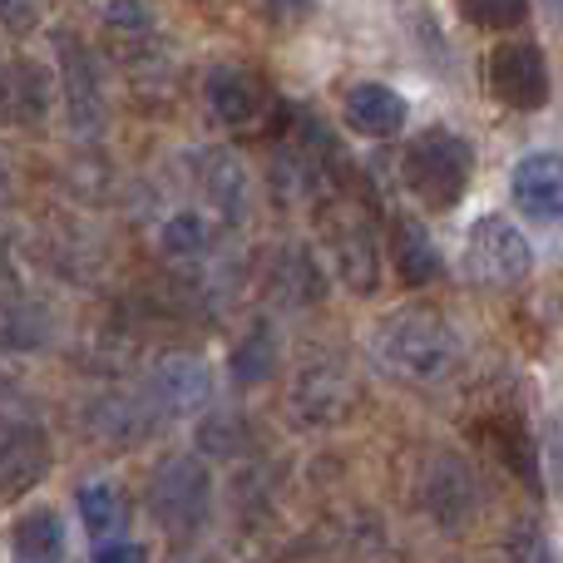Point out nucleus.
I'll return each instance as SVG.
<instances>
[{"label": "nucleus", "instance_id": "f257e3e1", "mask_svg": "<svg viewBox=\"0 0 563 563\" xmlns=\"http://www.w3.org/2000/svg\"><path fill=\"white\" fill-rule=\"evenodd\" d=\"M376 361L396 380L410 386H440L460 366V336L440 311L430 307H400L376 327Z\"/></svg>", "mask_w": 563, "mask_h": 563}, {"label": "nucleus", "instance_id": "f03ea898", "mask_svg": "<svg viewBox=\"0 0 563 563\" xmlns=\"http://www.w3.org/2000/svg\"><path fill=\"white\" fill-rule=\"evenodd\" d=\"M475 174V154L450 129H426L406 148V184L426 208H455Z\"/></svg>", "mask_w": 563, "mask_h": 563}, {"label": "nucleus", "instance_id": "7ed1b4c3", "mask_svg": "<svg viewBox=\"0 0 563 563\" xmlns=\"http://www.w3.org/2000/svg\"><path fill=\"white\" fill-rule=\"evenodd\" d=\"M148 505H154L158 525L178 539L203 529L208 509H213V479H208L203 460H194V455L164 460L154 470V479H148Z\"/></svg>", "mask_w": 563, "mask_h": 563}, {"label": "nucleus", "instance_id": "20e7f679", "mask_svg": "<svg viewBox=\"0 0 563 563\" xmlns=\"http://www.w3.org/2000/svg\"><path fill=\"white\" fill-rule=\"evenodd\" d=\"M529 267H534V253H529L525 233H519L515 223H505V218L489 213L470 228L465 273L475 282H485V287H515V282L529 277Z\"/></svg>", "mask_w": 563, "mask_h": 563}, {"label": "nucleus", "instance_id": "39448f33", "mask_svg": "<svg viewBox=\"0 0 563 563\" xmlns=\"http://www.w3.org/2000/svg\"><path fill=\"white\" fill-rule=\"evenodd\" d=\"M351 406H356V376L331 356L307 361L287 390V410L297 426H336L351 416Z\"/></svg>", "mask_w": 563, "mask_h": 563}, {"label": "nucleus", "instance_id": "423d86ee", "mask_svg": "<svg viewBox=\"0 0 563 563\" xmlns=\"http://www.w3.org/2000/svg\"><path fill=\"white\" fill-rule=\"evenodd\" d=\"M327 223V247L336 257V273L351 291H376L380 287V247H376V228L366 223V213L351 203H331L321 213Z\"/></svg>", "mask_w": 563, "mask_h": 563}, {"label": "nucleus", "instance_id": "0eeeda50", "mask_svg": "<svg viewBox=\"0 0 563 563\" xmlns=\"http://www.w3.org/2000/svg\"><path fill=\"white\" fill-rule=\"evenodd\" d=\"M203 95H208V109H213V119L223 129H257L267 109L277 104L267 79L257 75L253 65H243V59H223V65L208 69Z\"/></svg>", "mask_w": 563, "mask_h": 563}, {"label": "nucleus", "instance_id": "6e6552de", "mask_svg": "<svg viewBox=\"0 0 563 563\" xmlns=\"http://www.w3.org/2000/svg\"><path fill=\"white\" fill-rule=\"evenodd\" d=\"M489 89H495L499 104L519 109V114H534L549 104V65L539 55V45L515 40V45H499L489 55Z\"/></svg>", "mask_w": 563, "mask_h": 563}, {"label": "nucleus", "instance_id": "1a4fd4ad", "mask_svg": "<svg viewBox=\"0 0 563 563\" xmlns=\"http://www.w3.org/2000/svg\"><path fill=\"white\" fill-rule=\"evenodd\" d=\"M59 49V85H65V104H69V124L79 134H99L104 129V75H99L95 55L85 49V40H55Z\"/></svg>", "mask_w": 563, "mask_h": 563}, {"label": "nucleus", "instance_id": "9d476101", "mask_svg": "<svg viewBox=\"0 0 563 563\" xmlns=\"http://www.w3.org/2000/svg\"><path fill=\"white\" fill-rule=\"evenodd\" d=\"M485 505V485L475 479V470L460 455H435L426 465V509L440 519L445 529H460L479 515Z\"/></svg>", "mask_w": 563, "mask_h": 563}, {"label": "nucleus", "instance_id": "9b49d317", "mask_svg": "<svg viewBox=\"0 0 563 563\" xmlns=\"http://www.w3.org/2000/svg\"><path fill=\"white\" fill-rule=\"evenodd\" d=\"M327 134L307 119H297L291 129L277 134V158H273V184L282 198H297L307 188L321 184V168H327Z\"/></svg>", "mask_w": 563, "mask_h": 563}, {"label": "nucleus", "instance_id": "f8f14e48", "mask_svg": "<svg viewBox=\"0 0 563 563\" xmlns=\"http://www.w3.org/2000/svg\"><path fill=\"white\" fill-rule=\"evenodd\" d=\"M208 390H213V380L198 356H164L148 376V406L168 410V416H188L208 400Z\"/></svg>", "mask_w": 563, "mask_h": 563}, {"label": "nucleus", "instance_id": "ddd939ff", "mask_svg": "<svg viewBox=\"0 0 563 563\" xmlns=\"http://www.w3.org/2000/svg\"><path fill=\"white\" fill-rule=\"evenodd\" d=\"M49 475V440L40 426H5L0 440V489L5 499H20Z\"/></svg>", "mask_w": 563, "mask_h": 563}, {"label": "nucleus", "instance_id": "4468645a", "mask_svg": "<svg viewBox=\"0 0 563 563\" xmlns=\"http://www.w3.org/2000/svg\"><path fill=\"white\" fill-rule=\"evenodd\" d=\"M515 203L529 218H544V223L563 218V158L559 154H529L515 168Z\"/></svg>", "mask_w": 563, "mask_h": 563}, {"label": "nucleus", "instance_id": "2eb2a0df", "mask_svg": "<svg viewBox=\"0 0 563 563\" xmlns=\"http://www.w3.org/2000/svg\"><path fill=\"white\" fill-rule=\"evenodd\" d=\"M346 124L366 139H390L406 129V99L390 85H356L346 89V104H341Z\"/></svg>", "mask_w": 563, "mask_h": 563}, {"label": "nucleus", "instance_id": "dca6fc26", "mask_svg": "<svg viewBox=\"0 0 563 563\" xmlns=\"http://www.w3.org/2000/svg\"><path fill=\"white\" fill-rule=\"evenodd\" d=\"M396 273L410 287H426V282L440 277V253L416 218H400L396 223Z\"/></svg>", "mask_w": 563, "mask_h": 563}, {"label": "nucleus", "instance_id": "f3484780", "mask_svg": "<svg viewBox=\"0 0 563 563\" xmlns=\"http://www.w3.org/2000/svg\"><path fill=\"white\" fill-rule=\"evenodd\" d=\"M79 519H85V529L95 539L114 544V539L124 534V525H129V505H124V495H119L114 485H85L79 489Z\"/></svg>", "mask_w": 563, "mask_h": 563}, {"label": "nucleus", "instance_id": "a211bd4d", "mask_svg": "<svg viewBox=\"0 0 563 563\" xmlns=\"http://www.w3.org/2000/svg\"><path fill=\"white\" fill-rule=\"evenodd\" d=\"M45 99H49V85L30 59H10L5 69V104H10V119L20 124H40L45 119Z\"/></svg>", "mask_w": 563, "mask_h": 563}, {"label": "nucleus", "instance_id": "6ab92c4d", "mask_svg": "<svg viewBox=\"0 0 563 563\" xmlns=\"http://www.w3.org/2000/svg\"><path fill=\"white\" fill-rule=\"evenodd\" d=\"M10 544H15V554L25 563H49L59 554V544H65V529H59V519L49 509H30V515L15 519Z\"/></svg>", "mask_w": 563, "mask_h": 563}, {"label": "nucleus", "instance_id": "aec40b11", "mask_svg": "<svg viewBox=\"0 0 563 563\" xmlns=\"http://www.w3.org/2000/svg\"><path fill=\"white\" fill-rule=\"evenodd\" d=\"M277 366V336L267 321H253L247 327V336L233 346V380L238 386H257V380H267Z\"/></svg>", "mask_w": 563, "mask_h": 563}, {"label": "nucleus", "instance_id": "412c9836", "mask_svg": "<svg viewBox=\"0 0 563 563\" xmlns=\"http://www.w3.org/2000/svg\"><path fill=\"white\" fill-rule=\"evenodd\" d=\"M267 287H273L277 297L287 301V307H311V301H321V273H317V263H307V253H297V247H291V253L273 267Z\"/></svg>", "mask_w": 563, "mask_h": 563}, {"label": "nucleus", "instance_id": "4be33fe9", "mask_svg": "<svg viewBox=\"0 0 563 563\" xmlns=\"http://www.w3.org/2000/svg\"><path fill=\"white\" fill-rule=\"evenodd\" d=\"M485 440L495 445V455L505 460V465L515 470V475L525 479L529 489H539V460H534V445H529L525 426H515V420H489Z\"/></svg>", "mask_w": 563, "mask_h": 563}, {"label": "nucleus", "instance_id": "5701e85b", "mask_svg": "<svg viewBox=\"0 0 563 563\" xmlns=\"http://www.w3.org/2000/svg\"><path fill=\"white\" fill-rule=\"evenodd\" d=\"M208 243H213V228H208V218L194 213V208H184V213H174L164 223V253L174 257V263H198V257L208 253Z\"/></svg>", "mask_w": 563, "mask_h": 563}, {"label": "nucleus", "instance_id": "b1692460", "mask_svg": "<svg viewBox=\"0 0 563 563\" xmlns=\"http://www.w3.org/2000/svg\"><path fill=\"white\" fill-rule=\"evenodd\" d=\"M460 10L485 30H509L529 15V0H460Z\"/></svg>", "mask_w": 563, "mask_h": 563}, {"label": "nucleus", "instance_id": "393cba45", "mask_svg": "<svg viewBox=\"0 0 563 563\" xmlns=\"http://www.w3.org/2000/svg\"><path fill=\"white\" fill-rule=\"evenodd\" d=\"M515 563H554L549 544L539 539V529H519L515 534Z\"/></svg>", "mask_w": 563, "mask_h": 563}, {"label": "nucleus", "instance_id": "a878e982", "mask_svg": "<svg viewBox=\"0 0 563 563\" xmlns=\"http://www.w3.org/2000/svg\"><path fill=\"white\" fill-rule=\"evenodd\" d=\"M104 20H109L114 30H144V25H148V15L134 5V0H109V5H104Z\"/></svg>", "mask_w": 563, "mask_h": 563}, {"label": "nucleus", "instance_id": "bb28decb", "mask_svg": "<svg viewBox=\"0 0 563 563\" xmlns=\"http://www.w3.org/2000/svg\"><path fill=\"white\" fill-rule=\"evenodd\" d=\"M35 25V5L30 0H5V30L10 35H20V30Z\"/></svg>", "mask_w": 563, "mask_h": 563}, {"label": "nucleus", "instance_id": "cd10ccee", "mask_svg": "<svg viewBox=\"0 0 563 563\" xmlns=\"http://www.w3.org/2000/svg\"><path fill=\"white\" fill-rule=\"evenodd\" d=\"M95 563H148V554L139 544H104Z\"/></svg>", "mask_w": 563, "mask_h": 563}, {"label": "nucleus", "instance_id": "c85d7f7f", "mask_svg": "<svg viewBox=\"0 0 563 563\" xmlns=\"http://www.w3.org/2000/svg\"><path fill=\"white\" fill-rule=\"evenodd\" d=\"M267 5H273V10H277V15H291V10L311 5V0H267Z\"/></svg>", "mask_w": 563, "mask_h": 563}, {"label": "nucleus", "instance_id": "c756f323", "mask_svg": "<svg viewBox=\"0 0 563 563\" xmlns=\"http://www.w3.org/2000/svg\"><path fill=\"white\" fill-rule=\"evenodd\" d=\"M554 10H559V15H563V0H554Z\"/></svg>", "mask_w": 563, "mask_h": 563}]
</instances>
